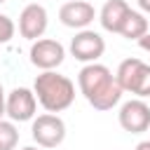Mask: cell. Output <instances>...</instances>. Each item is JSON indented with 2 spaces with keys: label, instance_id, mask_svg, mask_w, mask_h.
Returning a JSON list of instances; mask_svg holds the SVG:
<instances>
[{
  "label": "cell",
  "instance_id": "cell-13",
  "mask_svg": "<svg viewBox=\"0 0 150 150\" xmlns=\"http://www.w3.org/2000/svg\"><path fill=\"white\" fill-rule=\"evenodd\" d=\"M19 143V129L12 120H0V150H14Z\"/></svg>",
  "mask_w": 150,
  "mask_h": 150
},
{
  "label": "cell",
  "instance_id": "cell-8",
  "mask_svg": "<svg viewBox=\"0 0 150 150\" xmlns=\"http://www.w3.org/2000/svg\"><path fill=\"white\" fill-rule=\"evenodd\" d=\"M120 127L129 134H143L150 129V105L143 98H129L120 105L117 112Z\"/></svg>",
  "mask_w": 150,
  "mask_h": 150
},
{
  "label": "cell",
  "instance_id": "cell-14",
  "mask_svg": "<svg viewBox=\"0 0 150 150\" xmlns=\"http://www.w3.org/2000/svg\"><path fill=\"white\" fill-rule=\"evenodd\" d=\"M14 30H16L14 21H12L7 14L0 12V45H7V42L14 38Z\"/></svg>",
  "mask_w": 150,
  "mask_h": 150
},
{
  "label": "cell",
  "instance_id": "cell-19",
  "mask_svg": "<svg viewBox=\"0 0 150 150\" xmlns=\"http://www.w3.org/2000/svg\"><path fill=\"white\" fill-rule=\"evenodd\" d=\"M21 150H40V145L35 148V145H26V148H21Z\"/></svg>",
  "mask_w": 150,
  "mask_h": 150
},
{
  "label": "cell",
  "instance_id": "cell-12",
  "mask_svg": "<svg viewBox=\"0 0 150 150\" xmlns=\"http://www.w3.org/2000/svg\"><path fill=\"white\" fill-rule=\"evenodd\" d=\"M145 33H148V19H145V14L131 9L129 16H127V21H124V26H122V30H120V35L127 38V40H138Z\"/></svg>",
  "mask_w": 150,
  "mask_h": 150
},
{
  "label": "cell",
  "instance_id": "cell-15",
  "mask_svg": "<svg viewBox=\"0 0 150 150\" xmlns=\"http://www.w3.org/2000/svg\"><path fill=\"white\" fill-rule=\"evenodd\" d=\"M136 42H138V47H141L143 52H150V30H148V33H145L143 38H138Z\"/></svg>",
  "mask_w": 150,
  "mask_h": 150
},
{
  "label": "cell",
  "instance_id": "cell-18",
  "mask_svg": "<svg viewBox=\"0 0 150 150\" xmlns=\"http://www.w3.org/2000/svg\"><path fill=\"white\" fill-rule=\"evenodd\" d=\"M134 150H150V138H145V141H141Z\"/></svg>",
  "mask_w": 150,
  "mask_h": 150
},
{
  "label": "cell",
  "instance_id": "cell-6",
  "mask_svg": "<svg viewBox=\"0 0 150 150\" xmlns=\"http://www.w3.org/2000/svg\"><path fill=\"white\" fill-rule=\"evenodd\" d=\"M30 63L40 70H54L63 63L66 59V47L59 42V40H52V38H40L30 45Z\"/></svg>",
  "mask_w": 150,
  "mask_h": 150
},
{
  "label": "cell",
  "instance_id": "cell-4",
  "mask_svg": "<svg viewBox=\"0 0 150 150\" xmlns=\"http://www.w3.org/2000/svg\"><path fill=\"white\" fill-rule=\"evenodd\" d=\"M30 136L40 148H59L66 138V122L54 112L38 115V117H33Z\"/></svg>",
  "mask_w": 150,
  "mask_h": 150
},
{
  "label": "cell",
  "instance_id": "cell-20",
  "mask_svg": "<svg viewBox=\"0 0 150 150\" xmlns=\"http://www.w3.org/2000/svg\"><path fill=\"white\" fill-rule=\"evenodd\" d=\"M2 2H7V0H0V5H2Z\"/></svg>",
  "mask_w": 150,
  "mask_h": 150
},
{
  "label": "cell",
  "instance_id": "cell-17",
  "mask_svg": "<svg viewBox=\"0 0 150 150\" xmlns=\"http://www.w3.org/2000/svg\"><path fill=\"white\" fill-rule=\"evenodd\" d=\"M5 98H7V94H5L2 82H0V120H2V115H5Z\"/></svg>",
  "mask_w": 150,
  "mask_h": 150
},
{
  "label": "cell",
  "instance_id": "cell-2",
  "mask_svg": "<svg viewBox=\"0 0 150 150\" xmlns=\"http://www.w3.org/2000/svg\"><path fill=\"white\" fill-rule=\"evenodd\" d=\"M33 94L47 112H63L75 101V82L56 70H42L33 82Z\"/></svg>",
  "mask_w": 150,
  "mask_h": 150
},
{
  "label": "cell",
  "instance_id": "cell-3",
  "mask_svg": "<svg viewBox=\"0 0 150 150\" xmlns=\"http://www.w3.org/2000/svg\"><path fill=\"white\" fill-rule=\"evenodd\" d=\"M115 80L122 91H129L136 98L150 96V63H143L141 59H124L117 66Z\"/></svg>",
  "mask_w": 150,
  "mask_h": 150
},
{
  "label": "cell",
  "instance_id": "cell-5",
  "mask_svg": "<svg viewBox=\"0 0 150 150\" xmlns=\"http://www.w3.org/2000/svg\"><path fill=\"white\" fill-rule=\"evenodd\" d=\"M103 52H105V40L101 38V33L91 28L77 30L75 38L70 40V54L82 63H96L103 56Z\"/></svg>",
  "mask_w": 150,
  "mask_h": 150
},
{
  "label": "cell",
  "instance_id": "cell-16",
  "mask_svg": "<svg viewBox=\"0 0 150 150\" xmlns=\"http://www.w3.org/2000/svg\"><path fill=\"white\" fill-rule=\"evenodd\" d=\"M136 2H138L141 14H150V0H136Z\"/></svg>",
  "mask_w": 150,
  "mask_h": 150
},
{
  "label": "cell",
  "instance_id": "cell-11",
  "mask_svg": "<svg viewBox=\"0 0 150 150\" xmlns=\"http://www.w3.org/2000/svg\"><path fill=\"white\" fill-rule=\"evenodd\" d=\"M129 12H131V7H129L127 0H108L98 12V21H101L103 30L120 33L124 21H127V16H129Z\"/></svg>",
  "mask_w": 150,
  "mask_h": 150
},
{
  "label": "cell",
  "instance_id": "cell-9",
  "mask_svg": "<svg viewBox=\"0 0 150 150\" xmlns=\"http://www.w3.org/2000/svg\"><path fill=\"white\" fill-rule=\"evenodd\" d=\"M47 23H49V14L40 2L26 5L19 14V33H21V38H26L30 42H35L45 35Z\"/></svg>",
  "mask_w": 150,
  "mask_h": 150
},
{
  "label": "cell",
  "instance_id": "cell-10",
  "mask_svg": "<svg viewBox=\"0 0 150 150\" xmlns=\"http://www.w3.org/2000/svg\"><path fill=\"white\" fill-rule=\"evenodd\" d=\"M59 19L66 28H75V30H84L89 28V23L96 19V9L91 2L87 0H70L63 2L59 9Z\"/></svg>",
  "mask_w": 150,
  "mask_h": 150
},
{
  "label": "cell",
  "instance_id": "cell-1",
  "mask_svg": "<svg viewBox=\"0 0 150 150\" xmlns=\"http://www.w3.org/2000/svg\"><path fill=\"white\" fill-rule=\"evenodd\" d=\"M77 87L94 110H112L124 94L112 70L103 63H84L77 73Z\"/></svg>",
  "mask_w": 150,
  "mask_h": 150
},
{
  "label": "cell",
  "instance_id": "cell-7",
  "mask_svg": "<svg viewBox=\"0 0 150 150\" xmlns=\"http://www.w3.org/2000/svg\"><path fill=\"white\" fill-rule=\"evenodd\" d=\"M35 110H38V98L28 87H16L5 98V115L12 122H30L35 117Z\"/></svg>",
  "mask_w": 150,
  "mask_h": 150
}]
</instances>
